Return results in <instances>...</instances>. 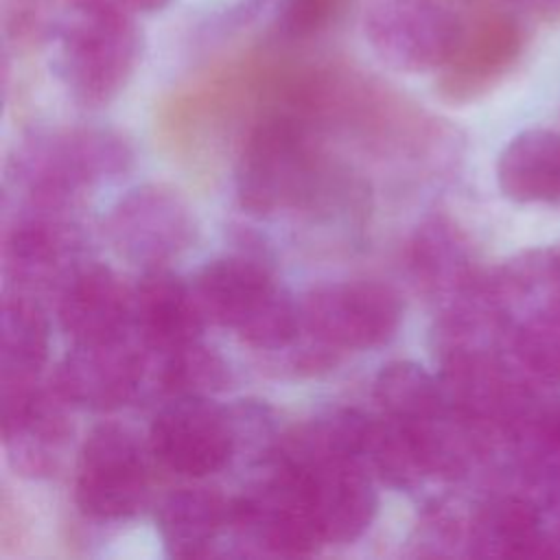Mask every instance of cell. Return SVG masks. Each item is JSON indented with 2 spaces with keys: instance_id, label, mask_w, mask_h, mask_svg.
Masks as SVG:
<instances>
[{
  "instance_id": "cb8c5ba5",
  "label": "cell",
  "mask_w": 560,
  "mask_h": 560,
  "mask_svg": "<svg viewBox=\"0 0 560 560\" xmlns=\"http://www.w3.org/2000/svg\"><path fill=\"white\" fill-rule=\"evenodd\" d=\"M354 0H276L273 31L282 42L300 44L337 24Z\"/></svg>"
},
{
  "instance_id": "30bf717a",
  "label": "cell",
  "mask_w": 560,
  "mask_h": 560,
  "mask_svg": "<svg viewBox=\"0 0 560 560\" xmlns=\"http://www.w3.org/2000/svg\"><path fill=\"white\" fill-rule=\"evenodd\" d=\"M271 459L298 475L326 545L354 542L374 523L378 481L361 462L335 453H291L278 446Z\"/></svg>"
},
{
  "instance_id": "8fae6325",
  "label": "cell",
  "mask_w": 560,
  "mask_h": 560,
  "mask_svg": "<svg viewBox=\"0 0 560 560\" xmlns=\"http://www.w3.org/2000/svg\"><path fill=\"white\" fill-rule=\"evenodd\" d=\"M105 236L120 258L142 269L168 267L197 241V217L173 186L140 184L112 206Z\"/></svg>"
},
{
  "instance_id": "6da1fadb",
  "label": "cell",
  "mask_w": 560,
  "mask_h": 560,
  "mask_svg": "<svg viewBox=\"0 0 560 560\" xmlns=\"http://www.w3.org/2000/svg\"><path fill=\"white\" fill-rule=\"evenodd\" d=\"M236 199L249 214L280 210H332L352 195L326 164L311 118L295 109L262 116L247 133L236 160Z\"/></svg>"
},
{
  "instance_id": "5b68a950",
  "label": "cell",
  "mask_w": 560,
  "mask_h": 560,
  "mask_svg": "<svg viewBox=\"0 0 560 560\" xmlns=\"http://www.w3.org/2000/svg\"><path fill=\"white\" fill-rule=\"evenodd\" d=\"M151 451L120 422L90 429L74 462L72 499L77 510L98 523L136 516L151 494Z\"/></svg>"
},
{
  "instance_id": "3957f363",
  "label": "cell",
  "mask_w": 560,
  "mask_h": 560,
  "mask_svg": "<svg viewBox=\"0 0 560 560\" xmlns=\"http://www.w3.org/2000/svg\"><path fill=\"white\" fill-rule=\"evenodd\" d=\"M136 162L131 142L107 127H52L33 131L9 164L22 208L68 212L81 192L125 175Z\"/></svg>"
},
{
  "instance_id": "8992f818",
  "label": "cell",
  "mask_w": 560,
  "mask_h": 560,
  "mask_svg": "<svg viewBox=\"0 0 560 560\" xmlns=\"http://www.w3.org/2000/svg\"><path fill=\"white\" fill-rule=\"evenodd\" d=\"M304 335L337 354L389 343L402 324V300L376 280L317 284L300 298Z\"/></svg>"
},
{
  "instance_id": "d4e9b609",
  "label": "cell",
  "mask_w": 560,
  "mask_h": 560,
  "mask_svg": "<svg viewBox=\"0 0 560 560\" xmlns=\"http://www.w3.org/2000/svg\"><path fill=\"white\" fill-rule=\"evenodd\" d=\"M409 547L413 556L466 553V521L453 514L448 505H427L409 538Z\"/></svg>"
},
{
  "instance_id": "4316f807",
  "label": "cell",
  "mask_w": 560,
  "mask_h": 560,
  "mask_svg": "<svg viewBox=\"0 0 560 560\" xmlns=\"http://www.w3.org/2000/svg\"><path fill=\"white\" fill-rule=\"evenodd\" d=\"M545 475H553L558 481H560V448H558V453H556V457L551 459V464H549V468H547V472Z\"/></svg>"
},
{
  "instance_id": "5bb4252c",
  "label": "cell",
  "mask_w": 560,
  "mask_h": 560,
  "mask_svg": "<svg viewBox=\"0 0 560 560\" xmlns=\"http://www.w3.org/2000/svg\"><path fill=\"white\" fill-rule=\"evenodd\" d=\"M81 236L68 212L20 208L2 238V273L11 291L57 287L81 262Z\"/></svg>"
},
{
  "instance_id": "52a82bcc",
  "label": "cell",
  "mask_w": 560,
  "mask_h": 560,
  "mask_svg": "<svg viewBox=\"0 0 560 560\" xmlns=\"http://www.w3.org/2000/svg\"><path fill=\"white\" fill-rule=\"evenodd\" d=\"M464 13L451 0H368L363 35L392 70L420 74L440 70L453 55Z\"/></svg>"
},
{
  "instance_id": "9c48e42d",
  "label": "cell",
  "mask_w": 560,
  "mask_h": 560,
  "mask_svg": "<svg viewBox=\"0 0 560 560\" xmlns=\"http://www.w3.org/2000/svg\"><path fill=\"white\" fill-rule=\"evenodd\" d=\"M514 7H468L459 42L438 70V92L448 103H470L494 90L521 61L529 31Z\"/></svg>"
},
{
  "instance_id": "4fadbf2b",
  "label": "cell",
  "mask_w": 560,
  "mask_h": 560,
  "mask_svg": "<svg viewBox=\"0 0 560 560\" xmlns=\"http://www.w3.org/2000/svg\"><path fill=\"white\" fill-rule=\"evenodd\" d=\"M149 352L127 335L101 343H72L52 372V387L83 411H114L144 394Z\"/></svg>"
},
{
  "instance_id": "d6986e66",
  "label": "cell",
  "mask_w": 560,
  "mask_h": 560,
  "mask_svg": "<svg viewBox=\"0 0 560 560\" xmlns=\"http://www.w3.org/2000/svg\"><path fill=\"white\" fill-rule=\"evenodd\" d=\"M155 529L168 558L214 556V547L232 532V499L217 488H177L160 501Z\"/></svg>"
},
{
  "instance_id": "44dd1931",
  "label": "cell",
  "mask_w": 560,
  "mask_h": 560,
  "mask_svg": "<svg viewBox=\"0 0 560 560\" xmlns=\"http://www.w3.org/2000/svg\"><path fill=\"white\" fill-rule=\"evenodd\" d=\"M50 350L48 317L35 295L9 291L0 315V387L39 383Z\"/></svg>"
},
{
  "instance_id": "7c38bea8",
  "label": "cell",
  "mask_w": 560,
  "mask_h": 560,
  "mask_svg": "<svg viewBox=\"0 0 560 560\" xmlns=\"http://www.w3.org/2000/svg\"><path fill=\"white\" fill-rule=\"evenodd\" d=\"M0 402L7 464L31 481L55 477L72 444V407L52 383L0 387Z\"/></svg>"
},
{
  "instance_id": "603a6c76",
  "label": "cell",
  "mask_w": 560,
  "mask_h": 560,
  "mask_svg": "<svg viewBox=\"0 0 560 560\" xmlns=\"http://www.w3.org/2000/svg\"><path fill=\"white\" fill-rule=\"evenodd\" d=\"M372 396L381 413L407 424L431 422L451 407L438 374L402 359L389 361L378 370Z\"/></svg>"
},
{
  "instance_id": "7a4b0ae2",
  "label": "cell",
  "mask_w": 560,
  "mask_h": 560,
  "mask_svg": "<svg viewBox=\"0 0 560 560\" xmlns=\"http://www.w3.org/2000/svg\"><path fill=\"white\" fill-rule=\"evenodd\" d=\"M48 44L59 83L85 109L105 107L120 96L144 48L136 15L98 0H68L52 22Z\"/></svg>"
},
{
  "instance_id": "277c9868",
  "label": "cell",
  "mask_w": 560,
  "mask_h": 560,
  "mask_svg": "<svg viewBox=\"0 0 560 560\" xmlns=\"http://www.w3.org/2000/svg\"><path fill=\"white\" fill-rule=\"evenodd\" d=\"M190 284L206 322L232 330L256 350H287L304 335L300 300L256 256L214 258L192 276Z\"/></svg>"
},
{
  "instance_id": "ba28073f",
  "label": "cell",
  "mask_w": 560,
  "mask_h": 560,
  "mask_svg": "<svg viewBox=\"0 0 560 560\" xmlns=\"http://www.w3.org/2000/svg\"><path fill=\"white\" fill-rule=\"evenodd\" d=\"M147 444L162 468L190 479L210 477L238 453L234 411L212 396L166 398L149 424Z\"/></svg>"
},
{
  "instance_id": "9a60e30c",
  "label": "cell",
  "mask_w": 560,
  "mask_h": 560,
  "mask_svg": "<svg viewBox=\"0 0 560 560\" xmlns=\"http://www.w3.org/2000/svg\"><path fill=\"white\" fill-rule=\"evenodd\" d=\"M57 319L72 343L127 337L133 322V289L103 262H79L57 289Z\"/></svg>"
},
{
  "instance_id": "ffe728a7",
  "label": "cell",
  "mask_w": 560,
  "mask_h": 560,
  "mask_svg": "<svg viewBox=\"0 0 560 560\" xmlns=\"http://www.w3.org/2000/svg\"><path fill=\"white\" fill-rule=\"evenodd\" d=\"M497 184L518 203H560V133H516L499 153Z\"/></svg>"
},
{
  "instance_id": "2e32d148",
  "label": "cell",
  "mask_w": 560,
  "mask_h": 560,
  "mask_svg": "<svg viewBox=\"0 0 560 560\" xmlns=\"http://www.w3.org/2000/svg\"><path fill=\"white\" fill-rule=\"evenodd\" d=\"M407 267L418 291L442 308L483 280L466 232L446 214H429L418 223L407 245Z\"/></svg>"
},
{
  "instance_id": "7402d4cb",
  "label": "cell",
  "mask_w": 560,
  "mask_h": 560,
  "mask_svg": "<svg viewBox=\"0 0 560 560\" xmlns=\"http://www.w3.org/2000/svg\"><path fill=\"white\" fill-rule=\"evenodd\" d=\"M147 352L149 374L144 392L158 394L162 400L177 396H214L232 381L228 361L214 348L201 343V339L166 352Z\"/></svg>"
},
{
  "instance_id": "83f0119b",
  "label": "cell",
  "mask_w": 560,
  "mask_h": 560,
  "mask_svg": "<svg viewBox=\"0 0 560 560\" xmlns=\"http://www.w3.org/2000/svg\"><path fill=\"white\" fill-rule=\"evenodd\" d=\"M558 545H560V538H558Z\"/></svg>"
},
{
  "instance_id": "484cf974",
  "label": "cell",
  "mask_w": 560,
  "mask_h": 560,
  "mask_svg": "<svg viewBox=\"0 0 560 560\" xmlns=\"http://www.w3.org/2000/svg\"><path fill=\"white\" fill-rule=\"evenodd\" d=\"M518 7L527 18H536L542 22L560 20V0H518Z\"/></svg>"
},
{
  "instance_id": "e0dca14e",
  "label": "cell",
  "mask_w": 560,
  "mask_h": 560,
  "mask_svg": "<svg viewBox=\"0 0 560 560\" xmlns=\"http://www.w3.org/2000/svg\"><path fill=\"white\" fill-rule=\"evenodd\" d=\"M133 289L131 332L151 352H166L199 341L206 315L190 280L168 267L142 269Z\"/></svg>"
},
{
  "instance_id": "ac0fdd59",
  "label": "cell",
  "mask_w": 560,
  "mask_h": 560,
  "mask_svg": "<svg viewBox=\"0 0 560 560\" xmlns=\"http://www.w3.org/2000/svg\"><path fill=\"white\" fill-rule=\"evenodd\" d=\"M466 553L488 558L560 556L540 508L523 494H494L466 518Z\"/></svg>"
}]
</instances>
